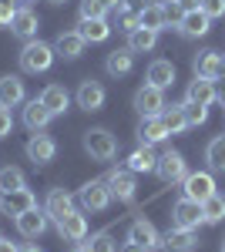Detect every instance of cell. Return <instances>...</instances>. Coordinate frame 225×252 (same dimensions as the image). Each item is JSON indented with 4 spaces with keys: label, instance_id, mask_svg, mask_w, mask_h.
Masks as SVG:
<instances>
[{
    "label": "cell",
    "instance_id": "cell-1",
    "mask_svg": "<svg viewBox=\"0 0 225 252\" xmlns=\"http://www.w3.org/2000/svg\"><path fill=\"white\" fill-rule=\"evenodd\" d=\"M54 44H44V40H24V47H20V71L24 74H44V71H51V64H54Z\"/></svg>",
    "mask_w": 225,
    "mask_h": 252
},
{
    "label": "cell",
    "instance_id": "cell-2",
    "mask_svg": "<svg viewBox=\"0 0 225 252\" xmlns=\"http://www.w3.org/2000/svg\"><path fill=\"white\" fill-rule=\"evenodd\" d=\"M84 152L94 158V161H111L118 155V138L108 131V128H88L84 138H81Z\"/></svg>",
    "mask_w": 225,
    "mask_h": 252
},
{
    "label": "cell",
    "instance_id": "cell-3",
    "mask_svg": "<svg viewBox=\"0 0 225 252\" xmlns=\"http://www.w3.org/2000/svg\"><path fill=\"white\" fill-rule=\"evenodd\" d=\"M111 189H108V182L104 178H94V182H84L81 185V192H77V202H81V209L84 212H104L108 205H111Z\"/></svg>",
    "mask_w": 225,
    "mask_h": 252
},
{
    "label": "cell",
    "instance_id": "cell-4",
    "mask_svg": "<svg viewBox=\"0 0 225 252\" xmlns=\"http://www.w3.org/2000/svg\"><path fill=\"white\" fill-rule=\"evenodd\" d=\"M165 108H168V104H165V91H161V88H155V84L145 81V84L134 91V111L141 118H158Z\"/></svg>",
    "mask_w": 225,
    "mask_h": 252
},
{
    "label": "cell",
    "instance_id": "cell-5",
    "mask_svg": "<svg viewBox=\"0 0 225 252\" xmlns=\"http://www.w3.org/2000/svg\"><path fill=\"white\" fill-rule=\"evenodd\" d=\"M171 225H178V229H198V225H205L202 202H192V198L182 195V198L171 205Z\"/></svg>",
    "mask_w": 225,
    "mask_h": 252
},
{
    "label": "cell",
    "instance_id": "cell-6",
    "mask_svg": "<svg viewBox=\"0 0 225 252\" xmlns=\"http://www.w3.org/2000/svg\"><path fill=\"white\" fill-rule=\"evenodd\" d=\"M192 71H195V78L219 81V78L225 74V58L219 54V51H212V47H205V51H198V54L192 58Z\"/></svg>",
    "mask_w": 225,
    "mask_h": 252
},
{
    "label": "cell",
    "instance_id": "cell-7",
    "mask_svg": "<svg viewBox=\"0 0 225 252\" xmlns=\"http://www.w3.org/2000/svg\"><path fill=\"white\" fill-rule=\"evenodd\" d=\"M24 152H27V158H31L34 165H51L57 158V141L51 135H44V131H34V135L27 138Z\"/></svg>",
    "mask_w": 225,
    "mask_h": 252
},
{
    "label": "cell",
    "instance_id": "cell-8",
    "mask_svg": "<svg viewBox=\"0 0 225 252\" xmlns=\"http://www.w3.org/2000/svg\"><path fill=\"white\" fill-rule=\"evenodd\" d=\"M155 175H158V178H161L165 185H175V182H182V178L188 175L185 155H182V152H165V155H158Z\"/></svg>",
    "mask_w": 225,
    "mask_h": 252
},
{
    "label": "cell",
    "instance_id": "cell-9",
    "mask_svg": "<svg viewBox=\"0 0 225 252\" xmlns=\"http://www.w3.org/2000/svg\"><path fill=\"white\" fill-rule=\"evenodd\" d=\"M14 225H17V232L24 235V239H40V235L47 232V225H51V219H47V212L44 209H27L24 215H17L14 219Z\"/></svg>",
    "mask_w": 225,
    "mask_h": 252
},
{
    "label": "cell",
    "instance_id": "cell-10",
    "mask_svg": "<svg viewBox=\"0 0 225 252\" xmlns=\"http://www.w3.org/2000/svg\"><path fill=\"white\" fill-rule=\"evenodd\" d=\"M182 192H185V198H192V202H205L208 195H215V178H212V172H188L185 178H182Z\"/></svg>",
    "mask_w": 225,
    "mask_h": 252
},
{
    "label": "cell",
    "instance_id": "cell-11",
    "mask_svg": "<svg viewBox=\"0 0 225 252\" xmlns=\"http://www.w3.org/2000/svg\"><path fill=\"white\" fill-rule=\"evenodd\" d=\"M37 205V195L31 189H17V192H0V215H24L27 209Z\"/></svg>",
    "mask_w": 225,
    "mask_h": 252
},
{
    "label": "cell",
    "instance_id": "cell-12",
    "mask_svg": "<svg viewBox=\"0 0 225 252\" xmlns=\"http://www.w3.org/2000/svg\"><path fill=\"white\" fill-rule=\"evenodd\" d=\"M108 189H111L114 198H121V202H134V192H138V182H134V172L131 168H114L108 172Z\"/></svg>",
    "mask_w": 225,
    "mask_h": 252
},
{
    "label": "cell",
    "instance_id": "cell-13",
    "mask_svg": "<svg viewBox=\"0 0 225 252\" xmlns=\"http://www.w3.org/2000/svg\"><path fill=\"white\" fill-rule=\"evenodd\" d=\"M195 249H198L195 229H178V225H171L168 232L161 235V252H195Z\"/></svg>",
    "mask_w": 225,
    "mask_h": 252
},
{
    "label": "cell",
    "instance_id": "cell-14",
    "mask_svg": "<svg viewBox=\"0 0 225 252\" xmlns=\"http://www.w3.org/2000/svg\"><path fill=\"white\" fill-rule=\"evenodd\" d=\"M104 101H108V91H104L101 81H94V78L81 81V88H77V108H84V111H101Z\"/></svg>",
    "mask_w": 225,
    "mask_h": 252
},
{
    "label": "cell",
    "instance_id": "cell-15",
    "mask_svg": "<svg viewBox=\"0 0 225 252\" xmlns=\"http://www.w3.org/2000/svg\"><path fill=\"white\" fill-rule=\"evenodd\" d=\"M57 225V235L61 239H67V242H84L88 239V219H84V212H67L61 222H54Z\"/></svg>",
    "mask_w": 225,
    "mask_h": 252
},
{
    "label": "cell",
    "instance_id": "cell-16",
    "mask_svg": "<svg viewBox=\"0 0 225 252\" xmlns=\"http://www.w3.org/2000/svg\"><path fill=\"white\" fill-rule=\"evenodd\" d=\"M44 212H47L51 222H61L67 212H74V195L64 192V189H51L47 198H44Z\"/></svg>",
    "mask_w": 225,
    "mask_h": 252
},
{
    "label": "cell",
    "instance_id": "cell-17",
    "mask_svg": "<svg viewBox=\"0 0 225 252\" xmlns=\"http://www.w3.org/2000/svg\"><path fill=\"white\" fill-rule=\"evenodd\" d=\"M40 31V17L31 10V7H20L17 14H14V20H10V34L20 40H34Z\"/></svg>",
    "mask_w": 225,
    "mask_h": 252
},
{
    "label": "cell",
    "instance_id": "cell-18",
    "mask_svg": "<svg viewBox=\"0 0 225 252\" xmlns=\"http://www.w3.org/2000/svg\"><path fill=\"white\" fill-rule=\"evenodd\" d=\"M128 242H138V246H145V249H161V235L158 229L151 225L148 219H134L131 225H128Z\"/></svg>",
    "mask_w": 225,
    "mask_h": 252
},
{
    "label": "cell",
    "instance_id": "cell-19",
    "mask_svg": "<svg viewBox=\"0 0 225 252\" xmlns=\"http://www.w3.org/2000/svg\"><path fill=\"white\" fill-rule=\"evenodd\" d=\"M212 31V17H205L202 10H185V17L178 20V34L188 40H198Z\"/></svg>",
    "mask_w": 225,
    "mask_h": 252
},
{
    "label": "cell",
    "instance_id": "cell-20",
    "mask_svg": "<svg viewBox=\"0 0 225 252\" xmlns=\"http://www.w3.org/2000/svg\"><path fill=\"white\" fill-rule=\"evenodd\" d=\"M84 44H88V40L81 37L77 31H61V34L54 37V54L64 58V61H74V58L84 54Z\"/></svg>",
    "mask_w": 225,
    "mask_h": 252
},
{
    "label": "cell",
    "instance_id": "cell-21",
    "mask_svg": "<svg viewBox=\"0 0 225 252\" xmlns=\"http://www.w3.org/2000/svg\"><path fill=\"white\" fill-rule=\"evenodd\" d=\"M51 111L44 108V101L40 97H31V101H24V128L27 131H44L47 125H51Z\"/></svg>",
    "mask_w": 225,
    "mask_h": 252
},
{
    "label": "cell",
    "instance_id": "cell-22",
    "mask_svg": "<svg viewBox=\"0 0 225 252\" xmlns=\"http://www.w3.org/2000/svg\"><path fill=\"white\" fill-rule=\"evenodd\" d=\"M104 71L111 74V78H125V74H131L134 71V51L131 47H114L108 61H104Z\"/></svg>",
    "mask_w": 225,
    "mask_h": 252
},
{
    "label": "cell",
    "instance_id": "cell-23",
    "mask_svg": "<svg viewBox=\"0 0 225 252\" xmlns=\"http://www.w3.org/2000/svg\"><path fill=\"white\" fill-rule=\"evenodd\" d=\"M27 101V91H24V81L17 74H3L0 78V104L3 108H17Z\"/></svg>",
    "mask_w": 225,
    "mask_h": 252
},
{
    "label": "cell",
    "instance_id": "cell-24",
    "mask_svg": "<svg viewBox=\"0 0 225 252\" xmlns=\"http://www.w3.org/2000/svg\"><path fill=\"white\" fill-rule=\"evenodd\" d=\"M40 101H44V108L57 118V115H64V111H67L71 94H67V88H64V84H47V88L40 91Z\"/></svg>",
    "mask_w": 225,
    "mask_h": 252
},
{
    "label": "cell",
    "instance_id": "cell-25",
    "mask_svg": "<svg viewBox=\"0 0 225 252\" xmlns=\"http://www.w3.org/2000/svg\"><path fill=\"white\" fill-rule=\"evenodd\" d=\"M138 141L141 145H158V141H165L168 138V128H165V121H161V115L158 118H141V125H138Z\"/></svg>",
    "mask_w": 225,
    "mask_h": 252
},
{
    "label": "cell",
    "instance_id": "cell-26",
    "mask_svg": "<svg viewBox=\"0 0 225 252\" xmlns=\"http://www.w3.org/2000/svg\"><path fill=\"white\" fill-rule=\"evenodd\" d=\"M175 74H178V71H175V64L165 61V58H158V61H151V64H148V84L161 88V91L175 84Z\"/></svg>",
    "mask_w": 225,
    "mask_h": 252
},
{
    "label": "cell",
    "instance_id": "cell-27",
    "mask_svg": "<svg viewBox=\"0 0 225 252\" xmlns=\"http://www.w3.org/2000/svg\"><path fill=\"white\" fill-rule=\"evenodd\" d=\"M77 34L88 40V44H104V40L111 37V24H108V17L81 20V24H77Z\"/></svg>",
    "mask_w": 225,
    "mask_h": 252
},
{
    "label": "cell",
    "instance_id": "cell-28",
    "mask_svg": "<svg viewBox=\"0 0 225 252\" xmlns=\"http://www.w3.org/2000/svg\"><path fill=\"white\" fill-rule=\"evenodd\" d=\"M219 97V91H215V81H208V78H195V81H188V88H185V101H195V104H212Z\"/></svg>",
    "mask_w": 225,
    "mask_h": 252
},
{
    "label": "cell",
    "instance_id": "cell-29",
    "mask_svg": "<svg viewBox=\"0 0 225 252\" xmlns=\"http://www.w3.org/2000/svg\"><path fill=\"white\" fill-rule=\"evenodd\" d=\"M155 165H158V155H155V148H151V145H138L131 155H128V168H131L134 175L155 172Z\"/></svg>",
    "mask_w": 225,
    "mask_h": 252
},
{
    "label": "cell",
    "instance_id": "cell-30",
    "mask_svg": "<svg viewBox=\"0 0 225 252\" xmlns=\"http://www.w3.org/2000/svg\"><path fill=\"white\" fill-rule=\"evenodd\" d=\"M138 27H148V31H158V34H161V31L168 27V20H165V7H161L158 0L148 3V7L138 14Z\"/></svg>",
    "mask_w": 225,
    "mask_h": 252
},
{
    "label": "cell",
    "instance_id": "cell-31",
    "mask_svg": "<svg viewBox=\"0 0 225 252\" xmlns=\"http://www.w3.org/2000/svg\"><path fill=\"white\" fill-rule=\"evenodd\" d=\"M155 44H158V31H148V27H134L131 34H128V47H131L134 54L155 51Z\"/></svg>",
    "mask_w": 225,
    "mask_h": 252
},
{
    "label": "cell",
    "instance_id": "cell-32",
    "mask_svg": "<svg viewBox=\"0 0 225 252\" xmlns=\"http://www.w3.org/2000/svg\"><path fill=\"white\" fill-rule=\"evenodd\" d=\"M17 189H27V175L17 165H3L0 168V192H17Z\"/></svg>",
    "mask_w": 225,
    "mask_h": 252
},
{
    "label": "cell",
    "instance_id": "cell-33",
    "mask_svg": "<svg viewBox=\"0 0 225 252\" xmlns=\"http://www.w3.org/2000/svg\"><path fill=\"white\" fill-rule=\"evenodd\" d=\"M202 215H205V225H219L225 219V195H208L205 202H202Z\"/></svg>",
    "mask_w": 225,
    "mask_h": 252
},
{
    "label": "cell",
    "instance_id": "cell-34",
    "mask_svg": "<svg viewBox=\"0 0 225 252\" xmlns=\"http://www.w3.org/2000/svg\"><path fill=\"white\" fill-rule=\"evenodd\" d=\"M205 161L212 172H225V135H215L205 148Z\"/></svg>",
    "mask_w": 225,
    "mask_h": 252
},
{
    "label": "cell",
    "instance_id": "cell-35",
    "mask_svg": "<svg viewBox=\"0 0 225 252\" xmlns=\"http://www.w3.org/2000/svg\"><path fill=\"white\" fill-rule=\"evenodd\" d=\"M161 121H165V128H168V135H182L188 125H185V111H182V104H171L161 111Z\"/></svg>",
    "mask_w": 225,
    "mask_h": 252
},
{
    "label": "cell",
    "instance_id": "cell-36",
    "mask_svg": "<svg viewBox=\"0 0 225 252\" xmlns=\"http://www.w3.org/2000/svg\"><path fill=\"white\" fill-rule=\"evenodd\" d=\"M182 111H185V125H188V128H198V125H205V121H208V104L185 101V104H182Z\"/></svg>",
    "mask_w": 225,
    "mask_h": 252
},
{
    "label": "cell",
    "instance_id": "cell-37",
    "mask_svg": "<svg viewBox=\"0 0 225 252\" xmlns=\"http://www.w3.org/2000/svg\"><path fill=\"white\" fill-rule=\"evenodd\" d=\"M81 20H97V17H108V7L101 0H81Z\"/></svg>",
    "mask_w": 225,
    "mask_h": 252
},
{
    "label": "cell",
    "instance_id": "cell-38",
    "mask_svg": "<svg viewBox=\"0 0 225 252\" xmlns=\"http://www.w3.org/2000/svg\"><path fill=\"white\" fill-rule=\"evenodd\" d=\"M114 24H118L125 34H131L134 27H138V14L128 10V7H118V10H114Z\"/></svg>",
    "mask_w": 225,
    "mask_h": 252
},
{
    "label": "cell",
    "instance_id": "cell-39",
    "mask_svg": "<svg viewBox=\"0 0 225 252\" xmlns=\"http://www.w3.org/2000/svg\"><path fill=\"white\" fill-rule=\"evenodd\" d=\"M88 249L91 252H118V242L111 239V232H97V235H91Z\"/></svg>",
    "mask_w": 225,
    "mask_h": 252
},
{
    "label": "cell",
    "instance_id": "cell-40",
    "mask_svg": "<svg viewBox=\"0 0 225 252\" xmlns=\"http://www.w3.org/2000/svg\"><path fill=\"white\" fill-rule=\"evenodd\" d=\"M198 10H202V14H205V17H222L225 14V0H202V3H198Z\"/></svg>",
    "mask_w": 225,
    "mask_h": 252
},
{
    "label": "cell",
    "instance_id": "cell-41",
    "mask_svg": "<svg viewBox=\"0 0 225 252\" xmlns=\"http://www.w3.org/2000/svg\"><path fill=\"white\" fill-rule=\"evenodd\" d=\"M161 7H165V20H168V24H175V27H178V20L185 17V10H182V3H178V0H165V3H161Z\"/></svg>",
    "mask_w": 225,
    "mask_h": 252
},
{
    "label": "cell",
    "instance_id": "cell-42",
    "mask_svg": "<svg viewBox=\"0 0 225 252\" xmlns=\"http://www.w3.org/2000/svg\"><path fill=\"white\" fill-rule=\"evenodd\" d=\"M17 0H0V27H10V20L17 14Z\"/></svg>",
    "mask_w": 225,
    "mask_h": 252
},
{
    "label": "cell",
    "instance_id": "cell-43",
    "mask_svg": "<svg viewBox=\"0 0 225 252\" xmlns=\"http://www.w3.org/2000/svg\"><path fill=\"white\" fill-rule=\"evenodd\" d=\"M10 131H14V115H10V108L0 104V138H7Z\"/></svg>",
    "mask_w": 225,
    "mask_h": 252
},
{
    "label": "cell",
    "instance_id": "cell-44",
    "mask_svg": "<svg viewBox=\"0 0 225 252\" xmlns=\"http://www.w3.org/2000/svg\"><path fill=\"white\" fill-rule=\"evenodd\" d=\"M148 3H155V0H125L121 7H128V10H134V14H141V10H145Z\"/></svg>",
    "mask_w": 225,
    "mask_h": 252
},
{
    "label": "cell",
    "instance_id": "cell-45",
    "mask_svg": "<svg viewBox=\"0 0 225 252\" xmlns=\"http://www.w3.org/2000/svg\"><path fill=\"white\" fill-rule=\"evenodd\" d=\"M118 252H151V249H145V246H138V242H125Z\"/></svg>",
    "mask_w": 225,
    "mask_h": 252
},
{
    "label": "cell",
    "instance_id": "cell-46",
    "mask_svg": "<svg viewBox=\"0 0 225 252\" xmlns=\"http://www.w3.org/2000/svg\"><path fill=\"white\" fill-rule=\"evenodd\" d=\"M0 252H20V246L10 242V239H0Z\"/></svg>",
    "mask_w": 225,
    "mask_h": 252
},
{
    "label": "cell",
    "instance_id": "cell-47",
    "mask_svg": "<svg viewBox=\"0 0 225 252\" xmlns=\"http://www.w3.org/2000/svg\"><path fill=\"white\" fill-rule=\"evenodd\" d=\"M178 3H182V10H198L202 0H178Z\"/></svg>",
    "mask_w": 225,
    "mask_h": 252
},
{
    "label": "cell",
    "instance_id": "cell-48",
    "mask_svg": "<svg viewBox=\"0 0 225 252\" xmlns=\"http://www.w3.org/2000/svg\"><path fill=\"white\" fill-rule=\"evenodd\" d=\"M101 3H104V7H108V10H118V7H121V3H125V0H101Z\"/></svg>",
    "mask_w": 225,
    "mask_h": 252
},
{
    "label": "cell",
    "instance_id": "cell-49",
    "mask_svg": "<svg viewBox=\"0 0 225 252\" xmlns=\"http://www.w3.org/2000/svg\"><path fill=\"white\" fill-rule=\"evenodd\" d=\"M20 252H44V249H37V246H20Z\"/></svg>",
    "mask_w": 225,
    "mask_h": 252
},
{
    "label": "cell",
    "instance_id": "cell-50",
    "mask_svg": "<svg viewBox=\"0 0 225 252\" xmlns=\"http://www.w3.org/2000/svg\"><path fill=\"white\" fill-rule=\"evenodd\" d=\"M71 252H91V249H88V246H74Z\"/></svg>",
    "mask_w": 225,
    "mask_h": 252
},
{
    "label": "cell",
    "instance_id": "cell-51",
    "mask_svg": "<svg viewBox=\"0 0 225 252\" xmlns=\"http://www.w3.org/2000/svg\"><path fill=\"white\" fill-rule=\"evenodd\" d=\"M51 3H64V0H51Z\"/></svg>",
    "mask_w": 225,
    "mask_h": 252
},
{
    "label": "cell",
    "instance_id": "cell-52",
    "mask_svg": "<svg viewBox=\"0 0 225 252\" xmlns=\"http://www.w3.org/2000/svg\"><path fill=\"white\" fill-rule=\"evenodd\" d=\"M0 239H3V232H0Z\"/></svg>",
    "mask_w": 225,
    "mask_h": 252
},
{
    "label": "cell",
    "instance_id": "cell-53",
    "mask_svg": "<svg viewBox=\"0 0 225 252\" xmlns=\"http://www.w3.org/2000/svg\"><path fill=\"white\" fill-rule=\"evenodd\" d=\"M222 252H225V246H222Z\"/></svg>",
    "mask_w": 225,
    "mask_h": 252
}]
</instances>
